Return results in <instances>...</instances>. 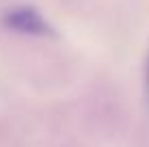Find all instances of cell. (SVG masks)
I'll list each match as a JSON object with an SVG mask.
<instances>
[{"label":"cell","instance_id":"6da1fadb","mask_svg":"<svg viewBox=\"0 0 149 147\" xmlns=\"http://www.w3.org/2000/svg\"><path fill=\"white\" fill-rule=\"evenodd\" d=\"M4 24L11 26L19 33H28V35H41L48 30L45 26V20L41 17L37 11L33 9H26V7H19V9H13L4 15Z\"/></svg>","mask_w":149,"mask_h":147},{"label":"cell","instance_id":"7a4b0ae2","mask_svg":"<svg viewBox=\"0 0 149 147\" xmlns=\"http://www.w3.org/2000/svg\"><path fill=\"white\" fill-rule=\"evenodd\" d=\"M147 84H149V65H147Z\"/></svg>","mask_w":149,"mask_h":147}]
</instances>
